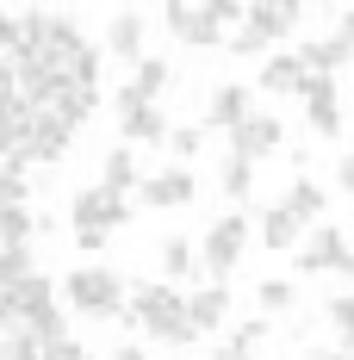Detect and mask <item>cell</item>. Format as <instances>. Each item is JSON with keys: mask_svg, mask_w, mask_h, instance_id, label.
Wrapping results in <instances>:
<instances>
[{"mask_svg": "<svg viewBox=\"0 0 354 360\" xmlns=\"http://www.w3.org/2000/svg\"><path fill=\"white\" fill-rule=\"evenodd\" d=\"M336 186L354 199V149H342V155H336Z\"/></svg>", "mask_w": 354, "mask_h": 360, "instance_id": "30", "label": "cell"}, {"mask_svg": "<svg viewBox=\"0 0 354 360\" xmlns=\"http://www.w3.org/2000/svg\"><path fill=\"white\" fill-rule=\"evenodd\" d=\"M280 143H286V124L267 112H255L243 131H230V155H243V162H267V155H280Z\"/></svg>", "mask_w": 354, "mask_h": 360, "instance_id": "10", "label": "cell"}, {"mask_svg": "<svg viewBox=\"0 0 354 360\" xmlns=\"http://www.w3.org/2000/svg\"><path fill=\"white\" fill-rule=\"evenodd\" d=\"M69 217H75V249H81V255H100L112 230L131 224V199H112L106 186H81V193L69 199Z\"/></svg>", "mask_w": 354, "mask_h": 360, "instance_id": "2", "label": "cell"}, {"mask_svg": "<svg viewBox=\"0 0 354 360\" xmlns=\"http://www.w3.org/2000/svg\"><path fill=\"white\" fill-rule=\"evenodd\" d=\"M106 44H112V56L118 63H143V13H112V32H106Z\"/></svg>", "mask_w": 354, "mask_h": 360, "instance_id": "19", "label": "cell"}, {"mask_svg": "<svg viewBox=\"0 0 354 360\" xmlns=\"http://www.w3.org/2000/svg\"><path fill=\"white\" fill-rule=\"evenodd\" d=\"M348 286H354V280H348Z\"/></svg>", "mask_w": 354, "mask_h": 360, "instance_id": "34", "label": "cell"}, {"mask_svg": "<svg viewBox=\"0 0 354 360\" xmlns=\"http://www.w3.org/2000/svg\"><path fill=\"white\" fill-rule=\"evenodd\" d=\"M311 360H354V348H342V342H329V348H311Z\"/></svg>", "mask_w": 354, "mask_h": 360, "instance_id": "32", "label": "cell"}, {"mask_svg": "<svg viewBox=\"0 0 354 360\" xmlns=\"http://www.w3.org/2000/svg\"><path fill=\"white\" fill-rule=\"evenodd\" d=\"M217 186H224V199H248V193H255V162H243V155H224Z\"/></svg>", "mask_w": 354, "mask_h": 360, "instance_id": "25", "label": "cell"}, {"mask_svg": "<svg viewBox=\"0 0 354 360\" xmlns=\"http://www.w3.org/2000/svg\"><path fill=\"white\" fill-rule=\"evenodd\" d=\"M69 137H75V124L50 118V112H37V118H32V137H25V162H63V155H69Z\"/></svg>", "mask_w": 354, "mask_h": 360, "instance_id": "13", "label": "cell"}, {"mask_svg": "<svg viewBox=\"0 0 354 360\" xmlns=\"http://www.w3.org/2000/svg\"><path fill=\"white\" fill-rule=\"evenodd\" d=\"M112 360H149V348H143V342H118V348H112Z\"/></svg>", "mask_w": 354, "mask_h": 360, "instance_id": "31", "label": "cell"}, {"mask_svg": "<svg viewBox=\"0 0 354 360\" xmlns=\"http://www.w3.org/2000/svg\"><path fill=\"white\" fill-rule=\"evenodd\" d=\"M137 199L149 205V212H180V205H193V199H199V174L175 162V168H162V174H143Z\"/></svg>", "mask_w": 354, "mask_h": 360, "instance_id": "9", "label": "cell"}, {"mask_svg": "<svg viewBox=\"0 0 354 360\" xmlns=\"http://www.w3.org/2000/svg\"><path fill=\"white\" fill-rule=\"evenodd\" d=\"M199 143H206V137H199V124H175V131H168V149H175V162H180V168L199 155Z\"/></svg>", "mask_w": 354, "mask_h": 360, "instance_id": "28", "label": "cell"}, {"mask_svg": "<svg viewBox=\"0 0 354 360\" xmlns=\"http://www.w3.org/2000/svg\"><path fill=\"white\" fill-rule=\"evenodd\" d=\"M248 6H230V0H212V6H168L162 19H168V32L187 44V50H217L230 25H243Z\"/></svg>", "mask_w": 354, "mask_h": 360, "instance_id": "3", "label": "cell"}, {"mask_svg": "<svg viewBox=\"0 0 354 360\" xmlns=\"http://www.w3.org/2000/svg\"><path fill=\"white\" fill-rule=\"evenodd\" d=\"M187 317H193V329H199V335H206V329H217L224 323V317H230V286H199L193 292V298H187Z\"/></svg>", "mask_w": 354, "mask_h": 360, "instance_id": "18", "label": "cell"}, {"mask_svg": "<svg viewBox=\"0 0 354 360\" xmlns=\"http://www.w3.org/2000/svg\"><path fill=\"white\" fill-rule=\"evenodd\" d=\"M199 267V249H193V236H162V274H168V286L187 280Z\"/></svg>", "mask_w": 354, "mask_h": 360, "instance_id": "24", "label": "cell"}, {"mask_svg": "<svg viewBox=\"0 0 354 360\" xmlns=\"http://www.w3.org/2000/svg\"><path fill=\"white\" fill-rule=\"evenodd\" d=\"M261 87H267V94H305V87H311V69H305V56H298V50H280V56H267V63H261Z\"/></svg>", "mask_w": 354, "mask_h": 360, "instance_id": "15", "label": "cell"}, {"mask_svg": "<svg viewBox=\"0 0 354 360\" xmlns=\"http://www.w3.org/2000/svg\"><path fill=\"white\" fill-rule=\"evenodd\" d=\"M267 329H274L267 317H248V323H236V329H230V342H224L212 360H248L255 348H261V342H267Z\"/></svg>", "mask_w": 354, "mask_h": 360, "instance_id": "23", "label": "cell"}, {"mask_svg": "<svg viewBox=\"0 0 354 360\" xmlns=\"http://www.w3.org/2000/svg\"><path fill=\"white\" fill-rule=\"evenodd\" d=\"M63 292H69V304L81 317H125V311H131L125 280H118L112 267H75L69 280H63Z\"/></svg>", "mask_w": 354, "mask_h": 360, "instance_id": "5", "label": "cell"}, {"mask_svg": "<svg viewBox=\"0 0 354 360\" xmlns=\"http://www.w3.org/2000/svg\"><path fill=\"white\" fill-rule=\"evenodd\" d=\"M298 56H305V69H311V75H336L354 50L342 44V37H311V44H298Z\"/></svg>", "mask_w": 354, "mask_h": 360, "instance_id": "21", "label": "cell"}, {"mask_svg": "<svg viewBox=\"0 0 354 360\" xmlns=\"http://www.w3.org/2000/svg\"><path fill=\"white\" fill-rule=\"evenodd\" d=\"M243 255H248V217L230 212V217H217L212 230H206V243H199V267L224 286V280L243 267Z\"/></svg>", "mask_w": 354, "mask_h": 360, "instance_id": "6", "label": "cell"}, {"mask_svg": "<svg viewBox=\"0 0 354 360\" xmlns=\"http://www.w3.org/2000/svg\"><path fill=\"white\" fill-rule=\"evenodd\" d=\"M323 317H329V329H336V342L354 348V292H336V298L323 304Z\"/></svg>", "mask_w": 354, "mask_h": 360, "instance_id": "27", "label": "cell"}, {"mask_svg": "<svg viewBox=\"0 0 354 360\" xmlns=\"http://www.w3.org/2000/svg\"><path fill=\"white\" fill-rule=\"evenodd\" d=\"M255 298H261L267 317H292V311H298V286H292V280H261Z\"/></svg>", "mask_w": 354, "mask_h": 360, "instance_id": "26", "label": "cell"}, {"mask_svg": "<svg viewBox=\"0 0 354 360\" xmlns=\"http://www.w3.org/2000/svg\"><path fill=\"white\" fill-rule=\"evenodd\" d=\"M125 317H131L149 342H162V348H193V342H199V329L187 317V292L168 286V280H162V286H137V298H131Z\"/></svg>", "mask_w": 354, "mask_h": 360, "instance_id": "1", "label": "cell"}, {"mask_svg": "<svg viewBox=\"0 0 354 360\" xmlns=\"http://www.w3.org/2000/svg\"><path fill=\"white\" fill-rule=\"evenodd\" d=\"M118 131H125V143H149V149H156V143H168L175 124H168L156 106H143V100H125V94H118Z\"/></svg>", "mask_w": 354, "mask_h": 360, "instance_id": "11", "label": "cell"}, {"mask_svg": "<svg viewBox=\"0 0 354 360\" xmlns=\"http://www.w3.org/2000/svg\"><path fill=\"white\" fill-rule=\"evenodd\" d=\"M261 243L280 249V255H292L298 243H305V217L286 212V205H267V212H261Z\"/></svg>", "mask_w": 354, "mask_h": 360, "instance_id": "16", "label": "cell"}, {"mask_svg": "<svg viewBox=\"0 0 354 360\" xmlns=\"http://www.w3.org/2000/svg\"><path fill=\"white\" fill-rule=\"evenodd\" d=\"M305 124L317 137H342V100H336L329 75H311V87H305Z\"/></svg>", "mask_w": 354, "mask_h": 360, "instance_id": "12", "label": "cell"}, {"mask_svg": "<svg viewBox=\"0 0 354 360\" xmlns=\"http://www.w3.org/2000/svg\"><path fill=\"white\" fill-rule=\"evenodd\" d=\"M162 87H168V63H162V56H143L137 75H131V87H118V94H125V100H143V106H156Z\"/></svg>", "mask_w": 354, "mask_h": 360, "instance_id": "22", "label": "cell"}, {"mask_svg": "<svg viewBox=\"0 0 354 360\" xmlns=\"http://www.w3.org/2000/svg\"><path fill=\"white\" fill-rule=\"evenodd\" d=\"M248 118V87H236V81H224V87H212V100H206V124L212 131H243Z\"/></svg>", "mask_w": 354, "mask_h": 360, "instance_id": "14", "label": "cell"}, {"mask_svg": "<svg viewBox=\"0 0 354 360\" xmlns=\"http://www.w3.org/2000/svg\"><path fill=\"white\" fill-rule=\"evenodd\" d=\"M100 186H106L112 199H125V193H137V186H143V174H137V149H131V143H118V149L106 155V168H100Z\"/></svg>", "mask_w": 354, "mask_h": 360, "instance_id": "17", "label": "cell"}, {"mask_svg": "<svg viewBox=\"0 0 354 360\" xmlns=\"http://www.w3.org/2000/svg\"><path fill=\"white\" fill-rule=\"evenodd\" d=\"M44 360H94V354H87V342L63 335V342H50V348H44Z\"/></svg>", "mask_w": 354, "mask_h": 360, "instance_id": "29", "label": "cell"}, {"mask_svg": "<svg viewBox=\"0 0 354 360\" xmlns=\"http://www.w3.org/2000/svg\"><path fill=\"white\" fill-rule=\"evenodd\" d=\"M298 274H348V280H354V243H348V230L317 224V230L305 236V249H298Z\"/></svg>", "mask_w": 354, "mask_h": 360, "instance_id": "7", "label": "cell"}, {"mask_svg": "<svg viewBox=\"0 0 354 360\" xmlns=\"http://www.w3.org/2000/svg\"><path fill=\"white\" fill-rule=\"evenodd\" d=\"M292 25H298V6H286V0H255V6L243 13V25H236V37H230L224 50L248 63V56H261L267 44H286Z\"/></svg>", "mask_w": 354, "mask_h": 360, "instance_id": "4", "label": "cell"}, {"mask_svg": "<svg viewBox=\"0 0 354 360\" xmlns=\"http://www.w3.org/2000/svg\"><path fill=\"white\" fill-rule=\"evenodd\" d=\"M336 37H342V44H348V50H354V6H348V13H342V19H336Z\"/></svg>", "mask_w": 354, "mask_h": 360, "instance_id": "33", "label": "cell"}, {"mask_svg": "<svg viewBox=\"0 0 354 360\" xmlns=\"http://www.w3.org/2000/svg\"><path fill=\"white\" fill-rule=\"evenodd\" d=\"M280 205H286V212H298L305 224H317L323 205H329V193H323L311 174H292V186H286V199H280Z\"/></svg>", "mask_w": 354, "mask_h": 360, "instance_id": "20", "label": "cell"}, {"mask_svg": "<svg viewBox=\"0 0 354 360\" xmlns=\"http://www.w3.org/2000/svg\"><path fill=\"white\" fill-rule=\"evenodd\" d=\"M13 317H25L44 342H63V311H56V298H50V280H44V274H25V280L13 286Z\"/></svg>", "mask_w": 354, "mask_h": 360, "instance_id": "8", "label": "cell"}]
</instances>
